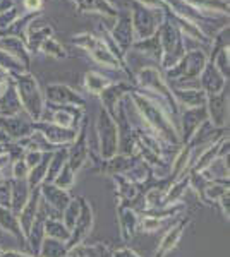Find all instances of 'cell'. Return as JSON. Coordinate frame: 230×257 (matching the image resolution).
<instances>
[{"label":"cell","mask_w":230,"mask_h":257,"mask_svg":"<svg viewBox=\"0 0 230 257\" xmlns=\"http://www.w3.org/2000/svg\"><path fill=\"white\" fill-rule=\"evenodd\" d=\"M40 6V0H26V7L28 9H35Z\"/></svg>","instance_id":"1"}]
</instances>
